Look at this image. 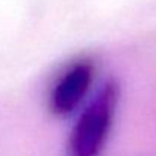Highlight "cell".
<instances>
[{
    "instance_id": "obj_1",
    "label": "cell",
    "mask_w": 156,
    "mask_h": 156,
    "mask_svg": "<svg viewBox=\"0 0 156 156\" xmlns=\"http://www.w3.org/2000/svg\"><path fill=\"white\" fill-rule=\"evenodd\" d=\"M118 102L120 85L109 79L79 114L67 141V156L102 155L114 124Z\"/></svg>"
},
{
    "instance_id": "obj_2",
    "label": "cell",
    "mask_w": 156,
    "mask_h": 156,
    "mask_svg": "<svg viewBox=\"0 0 156 156\" xmlns=\"http://www.w3.org/2000/svg\"><path fill=\"white\" fill-rule=\"evenodd\" d=\"M94 64L90 59L74 61L56 80L50 93V111L58 117H67L76 111L87 97L93 79Z\"/></svg>"
}]
</instances>
